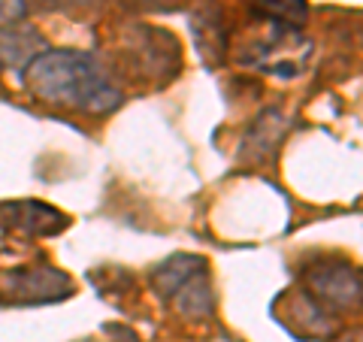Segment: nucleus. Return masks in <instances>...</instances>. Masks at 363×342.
Here are the masks:
<instances>
[{"mask_svg": "<svg viewBox=\"0 0 363 342\" xmlns=\"http://www.w3.org/2000/svg\"><path fill=\"white\" fill-rule=\"evenodd\" d=\"M191 28L194 33L206 31V40H200V55L206 58L209 64H218L224 58V49H227V33H224V18H221V9L215 4H203L194 16H191Z\"/></svg>", "mask_w": 363, "mask_h": 342, "instance_id": "7", "label": "nucleus"}, {"mask_svg": "<svg viewBox=\"0 0 363 342\" xmlns=\"http://www.w3.org/2000/svg\"><path fill=\"white\" fill-rule=\"evenodd\" d=\"M285 131H288L285 118H281L276 109H267L264 116L255 121V128L248 131L242 149L252 152L255 161H267V158L279 149V143H281V136H285Z\"/></svg>", "mask_w": 363, "mask_h": 342, "instance_id": "8", "label": "nucleus"}, {"mask_svg": "<svg viewBox=\"0 0 363 342\" xmlns=\"http://www.w3.org/2000/svg\"><path fill=\"white\" fill-rule=\"evenodd\" d=\"M25 73L28 88L43 104L88 116H106L121 106V88L109 79L106 67L88 52H43L25 67Z\"/></svg>", "mask_w": 363, "mask_h": 342, "instance_id": "1", "label": "nucleus"}, {"mask_svg": "<svg viewBox=\"0 0 363 342\" xmlns=\"http://www.w3.org/2000/svg\"><path fill=\"white\" fill-rule=\"evenodd\" d=\"M206 270V260L197 258V255H173L167 258L164 264H157L152 272V282H155V291L161 294L164 300H169L173 294L185 285L191 276Z\"/></svg>", "mask_w": 363, "mask_h": 342, "instance_id": "6", "label": "nucleus"}, {"mask_svg": "<svg viewBox=\"0 0 363 342\" xmlns=\"http://www.w3.org/2000/svg\"><path fill=\"white\" fill-rule=\"evenodd\" d=\"M45 40L30 28H0V70H21L33 58H40Z\"/></svg>", "mask_w": 363, "mask_h": 342, "instance_id": "5", "label": "nucleus"}, {"mask_svg": "<svg viewBox=\"0 0 363 342\" xmlns=\"http://www.w3.org/2000/svg\"><path fill=\"white\" fill-rule=\"evenodd\" d=\"M309 297L330 309H351L360 306V272L345 260H330L306 272Z\"/></svg>", "mask_w": 363, "mask_h": 342, "instance_id": "3", "label": "nucleus"}, {"mask_svg": "<svg viewBox=\"0 0 363 342\" xmlns=\"http://www.w3.org/2000/svg\"><path fill=\"white\" fill-rule=\"evenodd\" d=\"M130 4H136V6H169L173 0H130Z\"/></svg>", "mask_w": 363, "mask_h": 342, "instance_id": "12", "label": "nucleus"}, {"mask_svg": "<svg viewBox=\"0 0 363 342\" xmlns=\"http://www.w3.org/2000/svg\"><path fill=\"white\" fill-rule=\"evenodd\" d=\"M0 224L9 231L28 233V236H55L67 227V219L37 200H16V203H0Z\"/></svg>", "mask_w": 363, "mask_h": 342, "instance_id": "4", "label": "nucleus"}, {"mask_svg": "<svg viewBox=\"0 0 363 342\" xmlns=\"http://www.w3.org/2000/svg\"><path fill=\"white\" fill-rule=\"evenodd\" d=\"M73 294V279L55 267H25L0 279V303L4 306H43L58 303Z\"/></svg>", "mask_w": 363, "mask_h": 342, "instance_id": "2", "label": "nucleus"}, {"mask_svg": "<svg viewBox=\"0 0 363 342\" xmlns=\"http://www.w3.org/2000/svg\"><path fill=\"white\" fill-rule=\"evenodd\" d=\"M260 16H267L272 25L300 28L306 21V0H248Z\"/></svg>", "mask_w": 363, "mask_h": 342, "instance_id": "10", "label": "nucleus"}, {"mask_svg": "<svg viewBox=\"0 0 363 342\" xmlns=\"http://www.w3.org/2000/svg\"><path fill=\"white\" fill-rule=\"evenodd\" d=\"M173 306L179 315H188V318H203L212 312L215 306V297H212V285L206 279V270L197 272V276H191L182 288L173 294Z\"/></svg>", "mask_w": 363, "mask_h": 342, "instance_id": "9", "label": "nucleus"}, {"mask_svg": "<svg viewBox=\"0 0 363 342\" xmlns=\"http://www.w3.org/2000/svg\"><path fill=\"white\" fill-rule=\"evenodd\" d=\"M30 9V0H0V28H9L21 21Z\"/></svg>", "mask_w": 363, "mask_h": 342, "instance_id": "11", "label": "nucleus"}]
</instances>
